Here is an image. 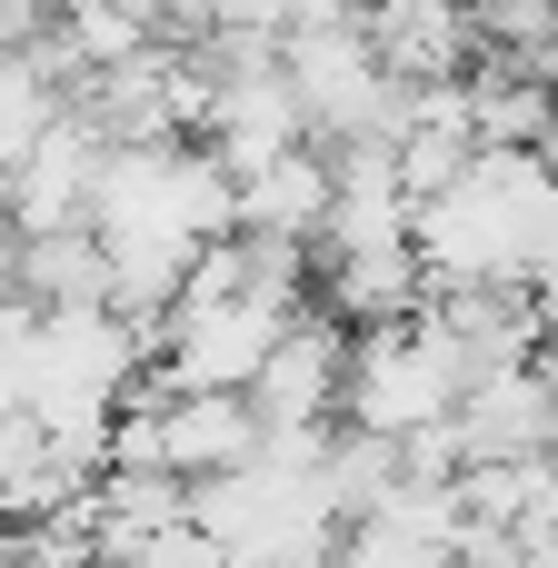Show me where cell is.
<instances>
[{"mask_svg":"<svg viewBox=\"0 0 558 568\" xmlns=\"http://www.w3.org/2000/svg\"><path fill=\"white\" fill-rule=\"evenodd\" d=\"M150 349L120 310H30V339H20V419L80 459H100L110 419L130 409Z\"/></svg>","mask_w":558,"mask_h":568,"instance_id":"6da1fadb","label":"cell"},{"mask_svg":"<svg viewBox=\"0 0 558 568\" xmlns=\"http://www.w3.org/2000/svg\"><path fill=\"white\" fill-rule=\"evenodd\" d=\"M469 399V359L449 349V329L419 310V320H389V329H359L349 339V389H339V429L359 439H389L409 449L419 429H449Z\"/></svg>","mask_w":558,"mask_h":568,"instance_id":"7a4b0ae2","label":"cell"},{"mask_svg":"<svg viewBox=\"0 0 558 568\" xmlns=\"http://www.w3.org/2000/svg\"><path fill=\"white\" fill-rule=\"evenodd\" d=\"M349 320H329V310H300L290 329H280V349H270V369L250 379V409H260V429L270 439H300V429H339V389H349Z\"/></svg>","mask_w":558,"mask_h":568,"instance_id":"3957f363","label":"cell"},{"mask_svg":"<svg viewBox=\"0 0 558 568\" xmlns=\"http://www.w3.org/2000/svg\"><path fill=\"white\" fill-rule=\"evenodd\" d=\"M459 469H509V459H558V349L469 379L459 399Z\"/></svg>","mask_w":558,"mask_h":568,"instance_id":"277c9868","label":"cell"},{"mask_svg":"<svg viewBox=\"0 0 558 568\" xmlns=\"http://www.w3.org/2000/svg\"><path fill=\"white\" fill-rule=\"evenodd\" d=\"M100 170H110V130L70 100V110L30 140V160H20V180H10V230H20V240H40V230H90Z\"/></svg>","mask_w":558,"mask_h":568,"instance_id":"5b68a950","label":"cell"},{"mask_svg":"<svg viewBox=\"0 0 558 568\" xmlns=\"http://www.w3.org/2000/svg\"><path fill=\"white\" fill-rule=\"evenodd\" d=\"M459 539H469L459 479H399L379 509L349 519L339 568H459Z\"/></svg>","mask_w":558,"mask_h":568,"instance_id":"8992f818","label":"cell"},{"mask_svg":"<svg viewBox=\"0 0 558 568\" xmlns=\"http://www.w3.org/2000/svg\"><path fill=\"white\" fill-rule=\"evenodd\" d=\"M140 389H150V409H160V469L180 479V489H200V479H230V469H250L260 459V409L240 399V389H160L150 369H140Z\"/></svg>","mask_w":558,"mask_h":568,"instance_id":"52a82bcc","label":"cell"},{"mask_svg":"<svg viewBox=\"0 0 558 568\" xmlns=\"http://www.w3.org/2000/svg\"><path fill=\"white\" fill-rule=\"evenodd\" d=\"M230 190H240V230H250V240H300V250H319L329 200H339V170H329V150L310 140V150H290V160L230 180Z\"/></svg>","mask_w":558,"mask_h":568,"instance_id":"ba28073f","label":"cell"},{"mask_svg":"<svg viewBox=\"0 0 558 568\" xmlns=\"http://www.w3.org/2000/svg\"><path fill=\"white\" fill-rule=\"evenodd\" d=\"M459 100H469V140L479 150H539L558 120V90L529 60H469L459 70Z\"/></svg>","mask_w":558,"mask_h":568,"instance_id":"9c48e42d","label":"cell"},{"mask_svg":"<svg viewBox=\"0 0 558 568\" xmlns=\"http://www.w3.org/2000/svg\"><path fill=\"white\" fill-rule=\"evenodd\" d=\"M20 310H110V250L90 230L20 240Z\"/></svg>","mask_w":558,"mask_h":568,"instance_id":"30bf717a","label":"cell"},{"mask_svg":"<svg viewBox=\"0 0 558 568\" xmlns=\"http://www.w3.org/2000/svg\"><path fill=\"white\" fill-rule=\"evenodd\" d=\"M20 568H120L100 539H90V519L70 509V519H50V529H20Z\"/></svg>","mask_w":558,"mask_h":568,"instance_id":"8fae6325","label":"cell"},{"mask_svg":"<svg viewBox=\"0 0 558 568\" xmlns=\"http://www.w3.org/2000/svg\"><path fill=\"white\" fill-rule=\"evenodd\" d=\"M20 339H30V310L0 300V429L20 419Z\"/></svg>","mask_w":558,"mask_h":568,"instance_id":"7c38bea8","label":"cell"},{"mask_svg":"<svg viewBox=\"0 0 558 568\" xmlns=\"http://www.w3.org/2000/svg\"><path fill=\"white\" fill-rule=\"evenodd\" d=\"M529 160H539V170H549V190H558V120H549V140H539V150H529Z\"/></svg>","mask_w":558,"mask_h":568,"instance_id":"4fadbf2b","label":"cell"},{"mask_svg":"<svg viewBox=\"0 0 558 568\" xmlns=\"http://www.w3.org/2000/svg\"><path fill=\"white\" fill-rule=\"evenodd\" d=\"M10 180H20V160H10V150H0V220H10Z\"/></svg>","mask_w":558,"mask_h":568,"instance_id":"5bb4252c","label":"cell"},{"mask_svg":"<svg viewBox=\"0 0 558 568\" xmlns=\"http://www.w3.org/2000/svg\"><path fill=\"white\" fill-rule=\"evenodd\" d=\"M0 568H20V529L10 519H0Z\"/></svg>","mask_w":558,"mask_h":568,"instance_id":"9a60e30c","label":"cell"}]
</instances>
